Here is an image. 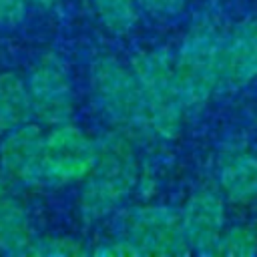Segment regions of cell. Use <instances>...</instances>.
<instances>
[{
    "instance_id": "6da1fadb",
    "label": "cell",
    "mask_w": 257,
    "mask_h": 257,
    "mask_svg": "<svg viewBox=\"0 0 257 257\" xmlns=\"http://www.w3.org/2000/svg\"><path fill=\"white\" fill-rule=\"evenodd\" d=\"M141 163L137 143L120 131L110 128L98 139V159L80 183L78 215L84 223L110 217L137 189Z\"/></svg>"
},
{
    "instance_id": "7a4b0ae2",
    "label": "cell",
    "mask_w": 257,
    "mask_h": 257,
    "mask_svg": "<svg viewBox=\"0 0 257 257\" xmlns=\"http://www.w3.org/2000/svg\"><path fill=\"white\" fill-rule=\"evenodd\" d=\"M88 88L94 110L110 128L124 133L135 143L155 137L149 108L131 64L110 54L96 56L88 68Z\"/></svg>"
},
{
    "instance_id": "3957f363",
    "label": "cell",
    "mask_w": 257,
    "mask_h": 257,
    "mask_svg": "<svg viewBox=\"0 0 257 257\" xmlns=\"http://www.w3.org/2000/svg\"><path fill=\"white\" fill-rule=\"evenodd\" d=\"M223 38L211 16H199L173 54L177 86L187 110L201 108L219 90Z\"/></svg>"
},
{
    "instance_id": "277c9868",
    "label": "cell",
    "mask_w": 257,
    "mask_h": 257,
    "mask_svg": "<svg viewBox=\"0 0 257 257\" xmlns=\"http://www.w3.org/2000/svg\"><path fill=\"white\" fill-rule=\"evenodd\" d=\"M131 68L141 84L155 137L175 139L183 128L187 108L177 86L173 52L167 46L141 50L131 58Z\"/></svg>"
},
{
    "instance_id": "5b68a950",
    "label": "cell",
    "mask_w": 257,
    "mask_h": 257,
    "mask_svg": "<svg viewBox=\"0 0 257 257\" xmlns=\"http://www.w3.org/2000/svg\"><path fill=\"white\" fill-rule=\"evenodd\" d=\"M116 233L126 237L141 255L177 257L191 253L183 233L181 215L167 205L145 203L122 211Z\"/></svg>"
},
{
    "instance_id": "8992f818",
    "label": "cell",
    "mask_w": 257,
    "mask_h": 257,
    "mask_svg": "<svg viewBox=\"0 0 257 257\" xmlns=\"http://www.w3.org/2000/svg\"><path fill=\"white\" fill-rule=\"evenodd\" d=\"M98 159V139L68 122L44 133L42 173L44 185L64 187L82 183Z\"/></svg>"
},
{
    "instance_id": "52a82bcc",
    "label": "cell",
    "mask_w": 257,
    "mask_h": 257,
    "mask_svg": "<svg viewBox=\"0 0 257 257\" xmlns=\"http://www.w3.org/2000/svg\"><path fill=\"white\" fill-rule=\"evenodd\" d=\"M26 86L32 104V116L38 122L56 126L72 118L74 90L70 70L56 52H46L38 58L28 74Z\"/></svg>"
},
{
    "instance_id": "ba28073f",
    "label": "cell",
    "mask_w": 257,
    "mask_h": 257,
    "mask_svg": "<svg viewBox=\"0 0 257 257\" xmlns=\"http://www.w3.org/2000/svg\"><path fill=\"white\" fill-rule=\"evenodd\" d=\"M225 195L217 183H203L185 201L181 215L183 233L191 253L213 255L217 241L227 227Z\"/></svg>"
},
{
    "instance_id": "9c48e42d",
    "label": "cell",
    "mask_w": 257,
    "mask_h": 257,
    "mask_svg": "<svg viewBox=\"0 0 257 257\" xmlns=\"http://www.w3.org/2000/svg\"><path fill=\"white\" fill-rule=\"evenodd\" d=\"M42 155L44 133L38 124L24 122L6 133L0 141V165L10 183L24 187L44 185Z\"/></svg>"
},
{
    "instance_id": "30bf717a",
    "label": "cell",
    "mask_w": 257,
    "mask_h": 257,
    "mask_svg": "<svg viewBox=\"0 0 257 257\" xmlns=\"http://www.w3.org/2000/svg\"><path fill=\"white\" fill-rule=\"evenodd\" d=\"M257 78V18H247L223 38L219 90H237Z\"/></svg>"
},
{
    "instance_id": "8fae6325",
    "label": "cell",
    "mask_w": 257,
    "mask_h": 257,
    "mask_svg": "<svg viewBox=\"0 0 257 257\" xmlns=\"http://www.w3.org/2000/svg\"><path fill=\"white\" fill-rule=\"evenodd\" d=\"M217 187L229 203L247 205L257 199V153L235 149L217 163Z\"/></svg>"
},
{
    "instance_id": "7c38bea8",
    "label": "cell",
    "mask_w": 257,
    "mask_h": 257,
    "mask_svg": "<svg viewBox=\"0 0 257 257\" xmlns=\"http://www.w3.org/2000/svg\"><path fill=\"white\" fill-rule=\"evenodd\" d=\"M34 237L26 207L10 195L0 197V253L28 255Z\"/></svg>"
},
{
    "instance_id": "4fadbf2b",
    "label": "cell",
    "mask_w": 257,
    "mask_h": 257,
    "mask_svg": "<svg viewBox=\"0 0 257 257\" xmlns=\"http://www.w3.org/2000/svg\"><path fill=\"white\" fill-rule=\"evenodd\" d=\"M32 118L26 82L16 72L0 74V137Z\"/></svg>"
},
{
    "instance_id": "5bb4252c",
    "label": "cell",
    "mask_w": 257,
    "mask_h": 257,
    "mask_svg": "<svg viewBox=\"0 0 257 257\" xmlns=\"http://www.w3.org/2000/svg\"><path fill=\"white\" fill-rule=\"evenodd\" d=\"M100 24L118 36L133 32L139 22V4L137 0H88Z\"/></svg>"
},
{
    "instance_id": "9a60e30c",
    "label": "cell",
    "mask_w": 257,
    "mask_h": 257,
    "mask_svg": "<svg viewBox=\"0 0 257 257\" xmlns=\"http://www.w3.org/2000/svg\"><path fill=\"white\" fill-rule=\"evenodd\" d=\"M215 257H253L257 255V225L255 223H237L225 227L217 247Z\"/></svg>"
},
{
    "instance_id": "2e32d148",
    "label": "cell",
    "mask_w": 257,
    "mask_h": 257,
    "mask_svg": "<svg viewBox=\"0 0 257 257\" xmlns=\"http://www.w3.org/2000/svg\"><path fill=\"white\" fill-rule=\"evenodd\" d=\"M34 257H82L90 255V247L70 235H40L34 237L30 253Z\"/></svg>"
},
{
    "instance_id": "e0dca14e",
    "label": "cell",
    "mask_w": 257,
    "mask_h": 257,
    "mask_svg": "<svg viewBox=\"0 0 257 257\" xmlns=\"http://www.w3.org/2000/svg\"><path fill=\"white\" fill-rule=\"evenodd\" d=\"M90 255L96 257H141L139 249L122 235H114L108 239L98 241L94 247H90Z\"/></svg>"
},
{
    "instance_id": "ac0fdd59",
    "label": "cell",
    "mask_w": 257,
    "mask_h": 257,
    "mask_svg": "<svg viewBox=\"0 0 257 257\" xmlns=\"http://www.w3.org/2000/svg\"><path fill=\"white\" fill-rule=\"evenodd\" d=\"M137 4L149 16L157 20H167V18L179 16L185 10L187 0H137Z\"/></svg>"
},
{
    "instance_id": "d6986e66",
    "label": "cell",
    "mask_w": 257,
    "mask_h": 257,
    "mask_svg": "<svg viewBox=\"0 0 257 257\" xmlns=\"http://www.w3.org/2000/svg\"><path fill=\"white\" fill-rule=\"evenodd\" d=\"M26 0H0V26H16L24 20Z\"/></svg>"
},
{
    "instance_id": "ffe728a7",
    "label": "cell",
    "mask_w": 257,
    "mask_h": 257,
    "mask_svg": "<svg viewBox=\"0 0 257 257\" xmlns=\"http://www.w3.org/2000/svg\"><path fill=\"white\" fill-rule=\"evenodd\" d=\"M8 185H10V179L6 177V173H4V169L0 165V197L8 195Z\"/></svg>"
},
{
    "instance_id": "44dd1931",
    "label": "cell",
    "mask_w": 257,
    "mask_h": 257,
    "mask_svg": "<svg viewBox=\"0 0 257 257\" xmlns=\"http://www.w3.org/2000/svg\"><path fill=\"white\" fill-rule=\"evenodd\" d=\"M30 4H34L36 8H52L56 4V0H26Z\"/></svg>"
}]
</instances>
